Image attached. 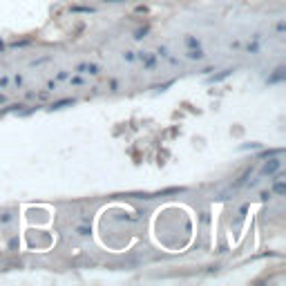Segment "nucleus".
Returning a JSON list of instances; mask_svg holds the SVG:
<instances>
[{"label":"nucleus","instance_id":"f257e3e1","mask_svg":"<svg viewBox=\"0 0 286 286\" xmlns=\"http://www.w3.org/2000/svg\"><path fill=\"white\" fill-rule=\"evenodd\" d=\"M136 60L143 63V72H152L159 65V56L150 54V52H136Z\"/></svg>","mask_w":286,"mask_h":286},{"label":"nucleus","instance_id":"f03ea898","mask_svg":"<svg viewBox=\"0 0 286 286\" xmlns=\"http://www.w3.org/2000/svg\"><path fill=\"white\" fill-rule=\"evenodd\" d=\"M278 170H282V159H280V154L278 156H273V159H268L264 166H262V170H260V174L262 177H273Z\"/></svg>","mask_w":286,"mask_h":286},{"label":"nucleus","instance_id":"7ed1b4c3","mask_svg":"<svg viewBox=\"0 0 286 286\" xmlns=\"http://www.w3.org/2000/svg\"><path fill=\"white\" fill-rule=\"evenodd\" d=\"M74 74H90V76H98L101 74V68H98L96 63H78L74 65Z\"/></svg>","mask_w":286,"mask_h":286},{"label":"nucleus","instance_id":"20e7f679","mask_svg":"<svg viewBox=\"0 0 286 286\" xmlns=\"http://www.w3.org/2000/svg\"><path fill=\"white\" fill-rule=\"evenodd\" d=\"M186 58L188 60H204L206 54H204L202 47H194V50H186Z\"/></svg>","mask_w":286,"mask_h":286},{"label":"nucleus","instance_id":"39448f33","mask_svg":"<svg viewBox=\"0 0 286 286\" xmlns=\"http://www.w3.org/2000/svg\"><path fill=\"white\" fill-rule=\"evenodd\" d=\"M68 106H76V98H72V96H68V98H58V101L52 103L50 110H63V108H68Z\"/></svg>","mask_w":286,"mask_h":286},{"label":"nucleus","instance_id":"423d86ee","mask_svg":"<svg viewBox=\"0 0 286 286\" xmlns=\"http://www.w3.org/2000/svg\"><path fill=\"white\" fill-rule=\"evenodd\" d=\"M184 45H186V50H194V47H202V40H199L197 36L188 34V36L184 38Z\"/></svg>","mask_w":286,"mask_h":286},{"label":"nucleus","instance_id":"0eeeda50","mask_svg":"<svg viewBox=\"0 0 286 286\" xmlns=\"http://www.w3.org/2000/svg\"><path fill=\"white\" fill-rule=\"evenodd\" d=\"M232 68H228V70H224L222 74H214V76H208V83H219V80H224V78H228V76L232 74Z\"/></svg>","mask_w":286,"mask_h":286},{"label":"nucleus","instance_id":"6e6552de","mask_svg":"<svg viewBox=\"0 0 286 286\" xmlns=\"http://www.w3.org/2000/svg\"><path fill=\"white\" fill-rule=\"evenodd\" d=\"M270 192H275V194H280V197H282V194L286 192L284 179H273V190H270Z\"/></svg>","mask_w":286,"mask_h":286},{"label":"nucleus","instance_id":"1a4fd4ad","mask_svg":"<svg viewBox=\"0 0 286 286\" xmlns=\"http://www.w3.org/2000/svg\"><path fill=\"white\" fill-rule=\"evenodd\" d=\"M72 14H94L96 9L94 7H80V4H74V7H70Z\"/></svg>","mask_w":286,"mask_h":286},{"label":"nucleus","instance_id":"9d476101","mask_svg":"<svg viewBox=\"0 0 286 286\" xmlns=\"http://www.w3.org/2000/svg\"><path fill=\"white\" fill-rule=\"evenodd\" d=\"M22 103H12V106L9 108H4V110H0V116H2V114H9V112H22Z\"/></svg>","mask_w":286,"mask_h":286},{"label":"nucleus","instance_id":"9b49d317","mask_svg":"<svg viewBox=\"0 0 286 286\" xmlns=\"http://www.w3.org/2000/svg\"><path fill=\"white\" fill-rule=\"evenodd\" d=\"M74 230H76V235H80V237H90V235H92V228H90V226H85V224H80V226H76Z\"/></svg>","mask_w":286,"mask_h":286},{"label":"nucleus","instance_id":"f8f14e48","mask_svg":"<svg viewBox=\"0 0 286 286\" xmlns=\"http://www.w3.org/2000/svg\"><path fill=\"white\" fill-rule=\"evenodd\" d=\"M280 80H284V68H278L273 76H268V83H280Z\"/></svg>","mask_w":286,"mask_h":286},{"label":"nucleus","instance_id":"ddd939ff","mask_svg":"<svg viewBox=\"0 0 286 286\" xmlns=\"http://www.w3.org/2000/svg\"><path fill=\"white\" fill-rule=\"evenodd\" d=\"M14 222V212L12 210H4L2 214H0V226H7V224Z\"/></svg>","mask_w":286,"mask_h":286},{"label":"nucleus","instance_id":"4468645a","mask_svg":"<svg viewBox=\"0 0 286 286\" xmlns=\"http://www.w3.org/2000/svg\"><path fill=\"white\" fill-rule=\"evenodd\" d=\"M68 80H70L72 85H76V88H80V85H85V78H83V74H74V76L70 74V78H68Z\"/></svg>","mask_w":286,"mask_h":286},{"label":"nucleus","instance_id":"2eb2a0df","mask_svg":"<svg viewBox=\"0 0 286 286\" xmlns=\"http://www.w3.org/2000/svg\"><path fill=\"white\" fill-rule=\"evenodd\" d=\"M148 32H150V27H139V30H136L134 32V40H143V38H146L148 36Z\"/></svg>","mask_w":286,"mask_h":286},{"label":"nucleus","instance_id":"dca6fc26","mask_svg":"<svg viewBox=\"0 0 286 286\" xmlns=\"http://www.w3.org/2000/svg\"><path fill=\"white\" fill-rule=\"evenodd\" d=\"M123 60H126V63H134V60H136V52L126 50V52H123Z\"/></svg>","mask_w":286,"mask_h":286},{"label":"nucleus","instance_id":"f3484780","mask_svg":"<svg viewBox=\"0 0 286 286\" xmlns=\"http://www.w3.org/2000/svg\"><path fill=\"white\" fill-rule=\"evenodd\" d=\"M70 74H72L70 70H60L58 74H56V78H54V80H58V83H65V80L70 78Z\"/></svg>","mask_w":286,"mask_h":286},{"label":"nucleus","instance_id":"a211bd4d","mask_svg":"<svg viewBox=\"0 0 286 286\" xmlns=\"http://www.w3.org/2000/svg\"><path fill=\"white\" fill-rule=\"evenodd\" d=\"M156 56H159V58H168V56H170V50H168L166 45H161L159 50H156Z\"/></svg>","mask_w":286,"mask_h":286},{"label":"nucleus","instance_id":"6ab92c4d","mask_svg":"<svg viewBox=\"0 0 286 286\" xmlns=\"http://www.w3.org/2000/svg\"><path fill=\"white\" fill-rule=\"evenodd\" d=\"M50 94H52L50 90H42V92H38L34 98H38V101H47V98H50Z\"/></svg>","mask_w":286,"mask_h":286},{"label":"nucleus","instance_id":"aec40b11","mask_svg":"<svg viewBox=\"0 0 286 286\" xmlns=\"http://www.w3.org/2000/svg\"><path fill=\"white\" fill-rule=\"evenodd\" d=\"M9 80H12V78H9L7 74L0 76V90H7V88H9Z\"/></svg>","mask_w":286,"mask_h":286},{"label":"nucleus","instance_id":"412c9836","mask_svg":"<svg viewBox=\"0 0 286 286\" xmlns=\"http://www.w3.org/2000/svg\"><path fill=\"white\" fill-rule=\"evenodd\" d=\"M45 90H50V92L58 90V80H47V88H45Z\"/></svg>","mask_w":286,"mask_h":286},{"label":"nucleus","instance_id":"4be33fe9","mask_svg":"<svg viewBox=\"0 0 286 286\" xmlns=\"http://www.w3.org/2000/svg\"><path fill=\"white\" fill-rule=\"evenodd\" d=\"M270 197H273V192H270V190H264V192H260V199H262V202H268Z\"/></svg>","mask_w":286,"mask_h":286},{"label":"nucleus","instance_id":"5701e85b","mask_svg":"<svg viewBox=\"0 0 286 286\" xmlns=\"http://www.w3.org/2000/svg\"><path fill=\"white\" fill-rule=\"evenodd\" d=\"M30 38H27V40H16V42H12V45H9V47H25V45H30Z\"/></svg>","mask_w":286,"mask_h":286},{"label":"nucleus","instance_id":"b1692460","mask_svg":"<svg viewBox=\"0 0 286 286\" xmlns=\"http://www.w3.org/2000/svg\"><path fill=\"white\" fill-rule=\"evenodd\" d=\"M47 60H50V56H42V58H36V60H32V65H42V63H47Z\"/></svg>","mask_w":286,"mask_h":286},{"label":"nucleus","instance_id":"393cba45","mask_svg":"<svg viewBox=\"0 0 286 286\" xmlns=\"http://www.w3.org/2000/svg\"><path fill=\"white\" fill-rule=\"evenodd\" d=\"M14 83H16V88H20V85H22V74H16V76H14Z\"/></svg>","mask_w":286,"mask_h":286},{"label":"nucleus","instance_id":"a878e982","mask_svg":"<svg viewBox=\"0 0 286 286\" xmlns=\"http://www.w3.org/2000/svg\"><path fill=\"white\" fill-rule=\"evenodd\" d=\"M284 27H286V25H284V20H280V22H278V34H280V36L284 34Z\"/></svg>","mask_w":286,"mask_h":286},{"label":"nucleus","instance_id":"bb28decb","mask_svg":"<svg viewBox=\"0 0 286 286\" xmlns=\"http://www.w3.org/2000/svg\"><path fill=\"white\" fill-rule=\"evenodd\" d=\"M16 244H18V240H16V237H14V240H12V242H9V248H12V250H14V248H16Z\"/></svg>","mask_w":286,"mask_h":286},{"label":"nucleus","instance_id":"cd10ccee","mask_svg":"<svg viewBox=\"0 0 286 286\" xmlns=\"http://www.w3.org/2000/svg\"><path fill=\"white\" fill-rule=\"evenodd\" d=\"M116 88H118V83H116V80H112V83H110V90H112V92H116Z\"/></svg>","mask_w":286,"mask_h":286},{"label":"nucleus","instance_id":"c85d7f7f","mask_svg":"<svg viewBox=\"0 0 286 286\" xmlns=\"http://www.w3.org/2000/svg\"><path fill=\"white\" fill-rule=\"evenodd\" d=\"M34 96H36V92H32V90L25 94V98H30V101H32V98H34Z\"/></svg>","mask_w":286,"mask_h":286},{"label":"nucleus","instance_id":"c756f323","mask_svg":"<svg viewBox=\"0 0 286 286\" xmlns=\"http://www.w3.org/2000/svg\"><path fill=\"white\" fill-rule=\"evenodd\" d=\"M4 103H7V96H4V94H0V106H4Z\"/></svg>","mask_w":286,"mask_h":286},{"label":"nucleus","instance_id":"7c9ffc66","mask_svg":"<svg viewBox=\"0 0 286 286\" xmlns=\"http://www.w3.org/2000/svg\"><path fill=\"white\" fill-rule=\"evenodd\" d=\"M4 50H7V45H4V42H2V38H0V52H4Z\"/></svg>","mask_w":286,"mask_h":286},{"label":"nucleus","instance_id":"2f4dec72","mask_svg":"<svg viewBox=\"0 0 286 286\" xmlns=\"http://www.w3.org/2000/svg\"><path fill=\"white\" fill-rule=\"evenodd\" d=\"M103 2H126V0H103Z\"/></svg>","mask_w":286,"mask_h":286}]
</instances>
